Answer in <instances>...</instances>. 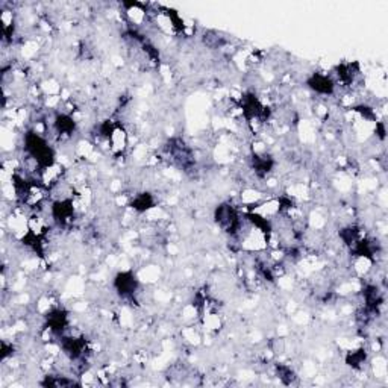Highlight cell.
Segmentation results:
<instances>
[{
    "instance_id": "obj_1",
    "label": "cell",
    "mask_w": 388,
    "mask_h": 388,
    "mask_svg": "<svg viewBox=\"0 0 388 388\" xmlns=\"http://www.w3.org/2000/svg\"><path fill=\"white\" fill-rule=\"evenodd\" d=\"M305 84L310 92L317 94L318 97H332L337 92V85L332 81L330 73L326 72H313L306 76Z\"/></svg>"
}]
</instances>
